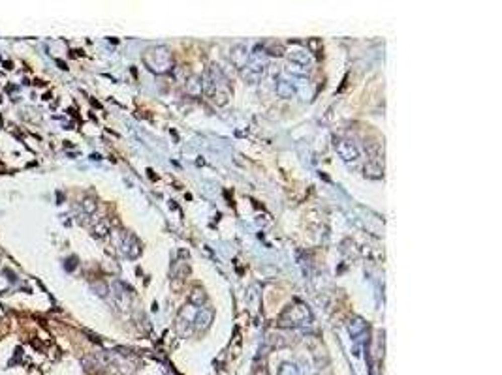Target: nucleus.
Here are the masks:
<instances>
[{"label":"nucleus","instance_id":"nucleus-6","mask_svg":"<svg viewBox=\"0 0 502 375\" xmlns=\"http://www.w3.org/2000/svg\"><path fill=\"white\" fill-rule=\"evenodd\" d=\"M213 319H215V312L213 310H209V308H201L196 319H194V326H196V330H207L211 323H213Z\"/></svg>","mask_w":502,"mask_h":375},{"label":"nucleus","instance_id":"nucleus-12","mask_svg":"<svg viewBox=\"0 0 502 375\" xmlns=\"http://www.w3.org/2000/svg\"><path fill=\"white\" fill-rule=\"evenodd\" d=\"M279 375H301V371L294 362H282L279 368Z\"/></svg>","mask_w":502,"mask_h":375},{"label":"nucleus","instance_id":"nucleus-14","mask_svg":"<svg viewBox=\"0 0 502 375\" xmlns=\"http://www.w3.org/2000/svg\"><path fill=\"white\" fill-rule=\"evenodd\" d=\"M81 206H83V210H85L87 214H94V212H96V208H98V203H96L94 199L87 197V199H83Z\"/></svg>","mask_w":502,"mask_h":375},{"label":"nucleus","instance_id":"nucleus-3","mask_svg":"<svg viewBox=\"0 0 502 375\" xmlns=\"http://www.w3.org/2000/svg\"><path fill=\"white\" fill-rule=\"evenodd\" d=\"M230 60L237 70H244L248 64V51L244 45H233L230 49Z\"/></svg>","mask_w":502,"mask_h":375},{"label":"nucleus","instance_id":"nucleus-16","mask_svg":"<svg viewBox=\"0 0 502 375\" xmlns=\"http://www.w3.org/2000/svg\"><path fill=\"white\" fill-rule=\"evenodd\" d=\"M267 53L271 55V57H282L284 55V49H282V45H273L267 49Z\"/></svg>","mask_w":502,"mask_h":375},{"label":"nucleus","instance_id":"nucleus-15","mask_svg":"<svg viewBox=\"0 0 502 375\" xmlns=\"http://www.w3.org/2000/svg\"><path fill=\"white\" fill-rule=\"evenodd\" d=\"M267 343L271 347H284L286 345V340H284L280 334H271V336L267 338Z\"/></svg>","mask_w":502,"mask_h":375},{"label":"nucleus","instance_id":"nucleus-8","mask_svg":"<svg viewBox=\"0 0 502 375\" xmlns=\"http://www.w3.org/2000/svg\"><path fill=\"white\" fill-rule=\"evenodd\" d=\"M185 90L190 98H200L203 94V85H201V77L200 75H190V77L185 81Z\"/></svg>","mask_w":502,"mask_h":375},{"label":"nucleus","instance_id":"nucleus-11","mask_svg":"<svg viewBox=\"0 0 502 375\" xmlns=\"http://www.w3.org/2000/svg\"><path fill=\"white\" fill-rule=\"evenodd\" d=\"M348 332H350L352 338L361 336V334L365 332V321L361 317H354L350 323H348Z\"/></svg>","mask_w":502,"mask_h":375},{"label":"nucleus","instance_id":"nucleus-10","mask_svg":"<svg viewBox=\"0 0 502 375\" xmlns=\"http://www.w3.org/2000/svg\"><path fill=\"white\" fill-rule=\"evenodd\" d=\"M205 300H207V295H205V291L201 289V287H194L190 293H188V302L194 306H203L205 304Z\"/></svg>","mask_w":502,"mask_h":375},{"label":"nucleus","instance_id":"nucleus-9","mask_svg":"<svg viewBox=\"0 0 502 375\" xmlns=\"http://www.w3.org/2000/svg\"><path fill=\"white\" fill-rule=\"evenodd\" d=\"M275 92L277 96L282 99H290L295 96V88L292 83H288V81H279L277 85H275Z\"/></svg>","mask_w":502,"mask_h":375},{"label":"nucleus","instance_id":"nucleus-5","mask_svg":"<svg viewBox=\"0 0 502 375\" xmlns=\"http://www.w3.org/2000/svg\"><path fill=\"white\" fill-rule=\"evenodd\" d=\"M122 252L128 255L130 259H136L137 255L141 254V244L137 240L134 234L126 233L124 234V240H122Z\"/></svg>","mask_w":502,"mask_h":375},{"label":"nucleus","instance_id":"nucleus-7","mask_svg":"<svg viewBox=\"0 0 502 375\" xmlns=\"http://www.w3.org/2000/svg\"><path fill=\"white\" fill-rule=\"evenodd\" d=\"M363 171H365V177L367 178H371V180H380L382 177H384V163H380L378 160H369V162L365 163V167H363Z\"/></svg>","mask_w":502,"mask_h":375},{"label":"nucleus","instance_id":"nucleus-4","mask_svg":"<svg viewBox=\"0 0 502 375\" xmlns=\"http://www.w3.org/2000/svg\"><path fill=\"white\" fill-rule=\"evenodd\" d=\"M288 58H290V62L295 64V66H299V68H305V70H309V66L312 64V57H310V51L307 49H294L288 53Z\"/></svg>","mask_w":502,"mask_h":375},{"label":"nucleus","instance_id":"nucleus-1","mask_svg":"<svg viewBox=\"0 0 502 375\" xmlns=\"http://www.w3.org/2000/svg\"><path fill=\"white\" fill-rule=\"evenodd\" d=\"M143 62L149 70L160 75V73H168V71L172 70L173 58H172V53H170L168 47H164V45H154V47H149V49L145 51Z\"/></svg>","mask_w":502,"mask_h":375},{"label":"nucleus","instance_id":"nucleus-13","mask_svg":"<svg viewBox=\"0 0 502 375\" xmlns=\"http://www.w3.org/2000/svg\"><path fill=\"white\" fill-rule=\"evenodd\" d=\"M108 233H109L108 221H100V223L94 225V236L96 238H104V236H108Z\"/></svg>","mask_w":502,"mask_h":375},{"label":"nucleus","instance_id":"nucleus-17","mask_svg":"<svg viewBox=\"0 0 502 375\" xmlns=\"http://www.w3.org/2000/svg\"><path fill=\"white\" fill-rule=\"evenodd\" d=\"M254 375H269V371H267L266 366H256L254 368Z\"/></svg>","mask_w":502,"mask_h":375},{"label":"nucleus","instance_id":"nucleus-2","mask_svg":"<svg viewBox=\"0 0 502 375\" xmlns=\"http://www.w3.org/2000/svg\"><path fill=\"white\" fill-rule=\"evenodd\" d=\"M335 150L345 162H356L359 158L358 145L350 139H335Z\"/></svg>","mask_w":502,"mask_h":375}]
</instances>
